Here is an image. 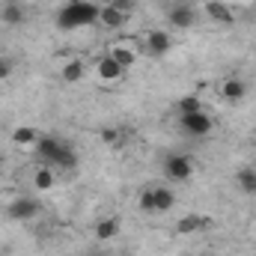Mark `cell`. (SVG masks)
Returning <instances> with one entry per match:
<instances>
[{"instance_id":"6da1fadb","label":"cell","mask_w":256,"mask_h":256,"mask_svg":"<svg viewBox=\"0 0 256 256\" xmlns=\"http://www.w3.org/2000/svg\"><path fill=\"white\" fill-rule=\"evenodd\" d=\"M57 24L63 30H78V27L98 24V3H92V0H68L57 12Z\"/></svg>"},{"instance_id":"7a4b0ae2","label":"cell","mask_w":256,"mask_h":256,"mask_svg":"<svg viewBox=\"0 0 256 256\" xmlns=\"http://www.w3.org/2000/svg\"><path fill=\"white\" fill-rule=\"evenodd\" d=\"M33 152L42 158V164H51L54 170H72L78 164V155L66 146L63 140H57V137H45L42 134V140H39V146Z\"/></svg>"},{"instance_id":"3957f363","label":"cell","mask_w":256,"mask_h":256,"mask_svg":"<svg viewBox=\"0 0 256 256\" xmlns=\"http://www.w3.org/2000/svg\"><path fill=\"white\" fill-rule=\"evenodd\" d=\"M140 54H143V48H140L137 39H116V42H110V48H108V57H114L126 72L140 60Z\"/></svg>"},{"instance_id":"277c9868","label":"cell","mask_w":256,"mask_h":256,"mask_svg":"<svg viewBox=\"0 0 256 256\" xmlns=\"http://www.w3.org/2000/svg\"><path fill=\"white\" fill-rule=\"evenodd\" d=\"M164 176L170 179V182H176V185H185V182H191L194 179V161L188 155H170L167 161H164Z\"/></svg>"},{"instance_id":"5b68a950","label":"cell","mask_w":256,"mask_h":256,"mask_svg":"<svg viewBox=\"0 0 256 256\" xmlns=\"http://www.w3.org/2000/svg\"><path fill=\"white\" fill-rule=\"evenodd\" d=\"M179 128H182L188 137H208V134L214 131V120H212L206 110H196V114L179 116Z\"/></svg>"},{"instance_id":"8992f818","label":"cell","mask_w":256,"mask_h":256,"mask_svg":"<svg viewBox=\"0 0 256 256\" xmlns=\"http://www.w3.org/2000/svg\"><path fill=\"white\" fill-rule=\"evenodd\" d=\"M6 214H9V220H18V224L33 220V218L39 214V202H36L33 196H15V200H9V206H6Z\"/></svg>"},{"instance_id":"52a82bcc","label":"cell","mask_w":256,"mask_h":256,"mask_svg":"<svg viewBox=\"0 0 256 256\" xmlns=\"http://www.w3.org/2000/svg\"><path fill=\"white\" fill-rule=\"evenodd\" d=\"M170 48H173V36L167 30H149L143 39V51L149 57H164V54H170Z\"/></svg>"},{"instance_id":"ba28073f","label":"cell","mask_w":256,"mask_h":256,"mask_svg":"<svg viewBox=\"0 0 256 256\" xmlns=\"http://www.w3.org/2000/svg\"><path fill=\"white\" fill-rule=\"evenodd\" d=\"M202 12H206V18H212L214 24H224V27H230L236 21V12L226 0H202Z\"/></svg>"},{"instance_id":"9c48e42d","label":"cell","mask_w":256,"mask_h":256,"mask_svg":"<svg viewBox=\"0 0 256 256\" xmlns=\"http://www.w3.org/2000/svg\"><path fill=\"white\" fill-rule=\"evenodd\" d=\"M96 74H98V80L102 84H120L122 80V74H126V68L116 63L114 57H98V63H96Z\"/></svg>"},{"instance_id":"30bf717a","label":"cell","mask_w":256,"mask_h":256,"mask_svg":"<svg viewBox=\"0 0 256 256\" xmlns=\"http://www.w3.org/2000/svg\"><path fill=\"white\" fill-rule=\"evenodd\" d=\"M9 140H12L15 149H36L39 140H42V131L33 128V126H18V128H12V137Z\"/></svg>"},{"instance_id":"8fae6325","label":"cell","mask_w":256,"mask_h":256,"mask_svg":"<svg viewBox=\"0 0 256 256\" xmlns=\"http://www.w3.org/2000/svg\"><path fill=\"white\" fill-rule=\"evenodd\" d=\"M57 173L60 170H54L51 164H39L36 170H33V188L39 194H48L57 188Z\"/></svg>"},{"instance_id":"7c38bea8","label":"cell","mask_w":256,"mask_h":256,"mask_svg":"<svg viewBox=\"0 0 256 256\" xmlns=\"http://www.w3.org/2000/svg\"><path fill=\"white\" fill-rule=\"evenodd\" d=\"M244 96H248V84H244L242 78H224V80H220V98H224V102L238 104Z\"/></svg>"},{"instance_id":"4fadbf2b","label":"cell","mask_w":256,"mask_h":256,"mask_svg":"<svg viewBox=\"0 0 256 256\" xmlns=\"http://www.w3.org/2000/svg\"><path fill=\"white\" fill-rule=\"evenodd\" d=\"M170 24L176 27V30H191L194 24H196V9L188 6V3H179V6H173L170 9Z\"/></svg>"},{"instance_id":"5bb4252c","label":"cell","mask_w":256,"mask_h":256,"mask_svg":"<svg viewBox=\"0 0 256 256\" xmlns=\"http://www.w3.org/2000/svg\"><path fill=\"white\" fill-rule=\"evenodd\" d=\"M128 21V15H122L114 3H104V6H98V24L104 27V30H122Z\"/></svg>"},{"instance_id":"9a60e30c","label":"cell","mask_w":256,"mask_h":256,"mask_svg":"<svg viewBox=\"0 0 256 256\" xmlns=\"http://www.w3.org/2000/svg\"><path fill=\"white\" fill-rule=\"evenodd\" d=\"M149 194H152V208H155L158 214H164V212H170V208L176 206V194H173L170 185H152Z\"/></svg>"},{"instance_id":"2e32d148","label":"cell","mask_w":256,"mask_h":256,"mask_svg":"<svg viewBox=\"0 0 256 256\" xmlns=\"http://www.w3.org/2000/svg\"><path fill=\"white\" fill-rule=\"evenodd\" d=\"M60 78H63V84H80L84 78H86V66L80 57H72V60H66L63 68H60Z\"/></svg>"},{"instance_id":"e0dca14e","label":"cell","mask_w":256,"mask_h":256,"mask_svg":"<svg viewBox=\"0 0 256 256\" xmlns=\"http://www.w3.org/2000/svg\"><path fill=\"white\" fill-rule=\"evenodd\" d=\"M206 224H208V220H206L202 214H185V218L176 220V236H194V232H200Z\"/></svg>"},{"instance_id":"ac0fdd59","label":"cell","mask_w":256,"mask_h":256,"mask_svg":"<svg viewBox=\"0 0 256 256\" xmlns=\"http://www.w3.org/2000/svg\"><path fill=\"white\" fill-rule=\"evenodd\" d=\"M24 18H27V12H24V6H21V3H6V6L0 9V21H3V24H9V27L24 24Z\"/></svg>"},{"instance_id":"d6986e66","label":"cell","mask_w":256,"mask_h":256,"mask_svg":"<svg viewBox=\"0 0 256 256\" xmlns=\"http://www.w3.org/2000/svg\"><path fill=\"white\" fill-rule=\"evenodd\" d=\"M116 236H120V220L116 218H102L96 224V238L98 242H114Z\"/></svg>"},{"instance_id":"ffe728a7","label":"cell","mask_w":256,"mask_h":256,"mask_svg":"<svg viewBox=\"0 0 256 256\" xmlns=\"http://www.w3.org/2000/svg\"><path fill=\"white\" fill-rule=\"evenodd\" d=\"M176 110H179V116H185V114H196V110H202V102H200V96H185V98L176 102Z\"/></svg>"},{"instance_id":"44dd1931","label":"cell","mask_w":256,"mask_h":256,"mask_svg":"<svg viewBox=\"0 0 256 256\" xmlns=\"http://www.w3.org/2000/svg\"><path fill=\"white\" fill-rule=\"evenodd\" d=\"M238 188L244 194H256V170H242L238 173Z\"/></svg>"},{"instance_id":"7402d4cb","label":"cell","mask_w":256,"mask_h":256,"mask_svg":"<svg viewBox=\"0 0 256 256\" xmlns=\"http://www.w3.org/2000/svg\"><path fill=\"white\" fill-rule=\"evenodd\" d=\"M98 137H102V143H104V146H116L122 134H120V128L108 126V128H102V134H98Z\"/></svg>"},{"instance_id":"603a6c76","label":"cell","mask_w":256,"mask_h":256,"mask_svg":"<svg viewBox=\"0 0 256 256\" xmlns=\"http://www.w3.org/2000/svg\"><path fill=\"white\" fill-rule=\"evenodd\" d=\"M110 3H114L122 15H131V12H134V0H110Z\"/></svg>"},{"instance_id":"cb8c5ba5","label":"cell","mask_w":256,"mask_h":256,"mask_svg":"<svg viewBox=\"0 0 256 256\" xmlns=\"http://www.w3.org/2000/svg\"><path fill=\"white\" fill-rule=\"evenodd\" d=\"M137 206H140L143 212H155V208H152V194H149V188L140 194V202H137Z\"/></svg>"},{"instance_id":"d4e9b609","label":"cell","mask_w":256,"mask_h":256,"mask_svg":"<svg viewBox=\"0 0 256 256\" xmlns=\"http://www.w3.org/2000/svg\"><path fill=\"white\" fill-rule=\"evenodd\" d=\"M9 74H12V63H9V60H3V57H0V80H6V78H9Z\"/></svg>"},{"instance_id":"484cf974","label":"cell","mask_w":256,"mask_h":256,"mask_svg":"<svg viewBox=\"0 0 256 256\" xmlns=\"http://www.w3.org/2000/svg\"><path fill=\"white\" fill-rule=\"evenodd\" d=\"M202 256H212V254H202Z\"/></svg>"},{"instance_id":"4316f807","label":"cell","mask_w":256,"mask_h":256,"mask_svg":"<svg viewBox=\"0 0 256 256\" xmlns=\"http://www.w3.org/2000/svg\"><path fill=\"white\" fill-rule=\"evenodd\" d=\"M92 256H98V254H92Z\"/></svg>"}]
</instances>
